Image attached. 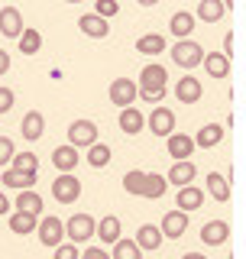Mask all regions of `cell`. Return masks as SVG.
Returning a JSON list of instances; mask_svg holds the SVG:
<instances>
[{
	"mask_svg": "<svg viewBox=\"0 0 246 259\" xmlns=\"http://www.w3.org/2000/svg\"><path fill=\"white\" fill-rule=\"evenodd\" d=\"M224 13H227L224 0H204V4H198V10H194L191 16H194V20H201V23H217Z\"/></svg>",
	"mask_w": 246,
	"mask_h": 259,
	"instance_id": "26",
	"label": "cell"
},
{
	"mask_svg": "<svg viewBox=\"0 0 246 259\" xmlns=\"http://www.w3.org/2000/svg\"><path fill=\"white\" fill-rule=\"evenodd\" d=\"M136 52L139 55H159L166 52V36H159V32H146V36L136 39Z\"/></svg>",
	"mask_w": 246,
	"mask_h": 259,
	"instance_id": "29",
	"label": "cell"
},
{
	"mask_svg": "<svg viewBox=\"0 0 246 259\" xmlns=\"http://www.w3.org/2000/svg\"><path fill=\"white\" fill-rule=\"evenodd\" d=\"M16 42H20V55H36L39 49H43V32L39 29H23Z\"/></svg>",
	"mask_w": 246,
	"mask_h": 259,
	"instance_id": "32",
	"label": "cell"
},
{
	"mask_svg": "<svg viewBox=\"0 0 246 259\" xmlns=\"http://www.w3.org/2000/svg\"><path fill=\"white\" fill-rule=\"evenodd\" d=\"M169 29H172V36L182 42V39H188L194 32V16L188 13V10H175V13H172V20H169Z\"/></svg>",
	"mask_w": 246,
	"mask_h": 259,
	"instance_id": "24",
	"label": "cell"
},
{
	"mask_svg": "<svg viewBox=\"0 0 246 259\" xmlns=\"http://www.w3.org/2000/svg\"><path fill=\"white\" fill-rule=\"evenodd\" d=\"M182 259H208V256H204V253H185Z\"/></svg>",
	"mask_w": 246,
	"mask_h": 259,
	"instance_id": "46",
	"label": "cell"
},
{
	"mask_svg": "<svg viewBox=\"0 0 246 259\" xmlns=\"http://www.w3.org/2000/svg\"><path fill=\"white\" fill-rule=\"evenodd\" d=\"M133 243L139 246V253H143V249L155 253V249H159L166 240H162V233H159V227H155V224H143V227L136 230V240H133Z\"/></svg>",
	"mask_w": 246,
	"mask_h": 259,
	"instance_id": "20",
	"label": "cell"
},
{
	"mask_svg": "<svg viewBox=\"0 0 246 259\" xmlns=\"http://www.w3.org/2000/svg\"><path fill=\"white\" fill-rule=\"evenodd\" d=\"M78 259H110V253H107V249H101V246H88Z\"/></svg>",
	"mask_w": 246,
	"mask_h": 259,
	"instance_id": "42",
	"label": "cell"
},
{
	"mask_svg": "<svg viewBox=\"0 0 246 259\" xmlns=\"http://www.w3.org/2000/svg\"><path fill=\"white\" fill-rule=\"evenodd\" d=\"M88 165L91 168H107L110 165V146L107 143H94V146H88Z\"/></svg>",
	"mask_w": 246,
	"mask_h": 259,
	"instance_id": "33",
	"label": "cell"
},
{
	"mask_svg": "<svg viewBox=\"0 0 246 259\" xmlns=\"http://www.w3.org/2000/svg\"><path fill=\"white\" fill-rule=\"evenodd\" d=\"M0 185H4V188H16V191H32L36 175H20V172H13V168H4V172H0Z\"/></svg>",
	"mask_w": 246,
	"mask_h": 259,
	"instance_id": "27",
	"label": "cell"
},
{
	"mask_svg": "<svg viewBox=\"0 0 246 259\" xmlns=\"http://www.w3.org/2000/svg\"><path fill=\"white\" fill-rule=\"evenodd\" d=\"M166 191H169V182H166V175H159V172H149V175H146L143 198H149V201H159Z\"/></svg>",
	"mask_w": 246,
	"mask_h": 259,
	"instance_id": "30",
	"label": "cell"
},
{
	"mask_svg": "<svg viewBox=\"0 0 246 259\" xmlns=\"http://www.w3.org/2000/svg\"><path fill=\"white\" fill-rule=\"evenodd\" d=\"M227 237H230V227H227V221H208L201 227V240L208 243V246H224Z\"/></svg>",
	"mask_w": 246,
	"mask_h": 259,
	"instance_id": "21",
	"label": "cell"
},
{
	"mask_svg": "<svg viewBox=\"0 0 246 259\" xmlns=\"http://www.w3.org/2000/svg\"><path fill=\"white\" fill-rule=\"evenodd\" d=\"M175 97L182 104H198L201 97H204V88H201V81L194 78V75H185V78H178L175 81Z\"/></svg>",
	"mask_w": 246,
	"mask_h": 259,
	"instance_id": "14",
	"label": "cell"
},
{
	"mask_svg": "<svg viewBox=\"0 0 246 259\" xmlns=\"http://www.w3.org/2000/svg\"><path fill=\"white\" fill-rule=\"evenodd\" d=\"M110 259H143V253H139V246H136L130 237H120L117 243H113Z\"/></svg>",
	"mask_w": 246,
	"mask_h": 259,
	"instance_id": "35",
	"label": "cell"
},
{
	"mask_svg": "<svg viewBox=\"0 0 246 259\" xmlns=\"http://www.w3.org/2000/svg\"><path fill=\"white\" fill-rule=\"evenodd\" d=\"M149 133H155V136H172L175 133V110L172 107H152V113H149Z\"/></svg>",
	"mask_w": 246,
	"mask_h": 259,
	"instance_id": "7",
	"label": "cell"
},
{
	"mask_svg": "<svg viewBox=\"0 0 246 259\" xmlns=\"http://www.w3.org/2000/svg\"><path fill=\"white\" fill-rule=\"evenodd\" d=\"M139 91H152V88H169V68L159 62H149L143 71H139Z\"/></svg>",
	"mask_w": 246,
	"mask_h": 259,
	"instance_id": "8",
	"label": "cell"
},
{
	"mask_svg": "<svg viewBox=\"0 0 246 259\" xmlns=\"http://www.w3.org/2000/svg\"><path fill=\"white\" fill-rule=\"evenodd\" d=\"M91 13H94V16H101V20H110V16H117V13H120V4H117V0H97Z\"/></svg>",
	"mask_w": 246,
	"mask_h": 259,
	"instance_id": "37",
	"label": "cell"
},
{
	"mask_svg": "<svg viewBox=\"0 0 246 259\" xmlns=\"http://www.w3.org/2000/svg\"><path fill=\"white\" fill-rule=\"evenodd\" d=\"M81 162V156H78V149H71L68 143L65 146H55L52 149V165L59 168V175H75V165Z\"/></svg>",
	"mask_w": 246,
	"mask_h": 259,
	"instance_id": "13",
	"label": "cell"
},
{
	"mask_svg": "<svg viewBox=\"0 0 246 259\" xmlns=\"http://www.w3.org/2000/svg\"><path fill=\"white\" fill-rule=\"evenodd\" d=\"M166 149L175 162H188L191 152H194V143H191L188 133H172V136H166Z\"/></svg>",
	"mask_w": 246,
	"mask_h": 259,
	"instance_id": "15",
	"label": "cell"
},
{
	"mask_svg": "<svg viewBox=\"0 0 246 259\" xmlns=\"http://www.w3.org/2000/svg\"><path fill=\"white\" fill-rule=\"evenodd\" d=\"M201 65H204V71H208L211 78H227L230 75V59H227L224 52H204Z\"/></svg>",
	"mask_w": 246,
	"mask_h": 259,
	"instance_id": "23",
	"label": "cell"
},
{
	"mask_svg": "<svg viewBox=\"0 0 246 259\" xmlns=\"http://www.w3.org/2000/svg\"><path fill=\"white\" fill-rule=\"evenodd\" d=\"M185 230H188V214H182V210H166V217L159 224L162 240H178V237H185Z\"/></svg>",
	"mask_w": 246,
	"mask_h": 259,
	"instance_id": "10",
	"label": "cell"
},
{
	"mask_svg": "<svg viewBox=\"0 0 246 259\" xmlns=\"http://www.w3.org/2000/svg\"><path fill=\"white\" fill-rule=\"evenodd\" d=\"M94 237L101 240V243H117L120 237H123V224H120V217H113V214H107V217H101L97 221V227H94Z\"/></svg>",
	"mask_w": 246,
	"mask_h": 259,
	"instance_id": "16",
	"label": "cell"
},
{
	"mask_svg": "<svg viewBox=\"0 0 246 259\" xmlns=\"http://www.w3.org/2000/svg\"><path fill=\"white\" fill-rule=\"evenodd\" d=\"M7 71H10V52H7V49H0V78H4Z\"/></svg>",
	"mask_w": 246,
	"mask_h": 259,
	"instance_id": "43",
	"label": "cell"
},
{
	"mask_svg": "<svg viewBox=\"0 0 246 259\" xmlns=\"http://www.w3.org/2000/svg\"><path fill=\"white\" fill-rule=\"evenodd\" d=\"M52 198L59 201V204H75L81 198V182L75 175H59L52 182Z\"/></svg>",
	"mask_w": 246,
	"mask_h": 259,
	"instance_id": "6",
	"label": "cell"
},
{
	"mask_svg": "<svg viewBox=\"0 0 246 259\" xmlns=\"http://www.w3.org/2000/svg\"><path fill=\"white\" fill-rule=\"evenodd\" d=\"M224 133H227V130L220 126V123H204V126L198 130V136H191V143L201 146V149H214V146L224 140Z\"/></svg>",
	"mask_w": 246,
	"mask_h": 259,
	"instance_id": "25",
	"label": "cell"
},
{
	"mask_svg": "<svg viewBox=\"0 0 246 259\" xmlns=\"http://www.w3.org/2000/svg\"><path fill=\"white\" fill-rule=\"evenodd\" d=\"M23 29H26V23H23L20 7H13V4L0 7V32H4L7 39H20Z\"/></svg>",
	"mask_w": 246,
	"mask_h": 259,
	"instance_id": "9",
	"label": "cell"
},
{
	"mask_svg": "<svg viewBox=\"0 0 246 259\" xmlns=\"http://www.w3.org/2000/svg\"><path fill=\"white\" fill-rule=\"evenodd\" d=\"M97 123L94 120H71L68 123V146L71 149H88V146L97 143Z\"/></svg>",
	"mask_w": 246,
	"mask_h": 259,
	"instance_id": "2",
	"label": "cell"
},
{
	"mask_svg": "<svg viewBox=\"0 0 246 259\" xmlns=\"http://www.w3.org/2000/svg\"><path fill=\"white\" fill-rule=\"evenodd\" d=\"M10 210V198H7V191H0V217Z\"/></svg>",
	"mask_w": 246,
	"mask_h": 259,
	"instance_id": "45",
	"label": "cell"
},
{
	"mask_svg": "<svg viewBox=\"0 0 246 259\" xmlns=\"http://www.w3.org/2000/svg\"><path fill=\"white\" fill-rule=\"evenodd\" d=\"M78 256H81V249L71 246V243H59V246L52 249V259H78Z\"/></svg>",
	"mask_w": 246,
	"mask_h": 259,
	"instance_id": "40",
	"label": "cell"
},
{
	"mask_svg": "<svg viewBox=\"0 0 246 259\" xmlns=\"http://www.w3.org/2000/svg\"><path fill=\"white\" fill-rule=\"evenodd\" d=\"M208 191H211V198L214 201H220V204H227L230 201V185H227V178L220 175V172H208Z\"/></svg>",
	"mask_w": 246,
	"mask_h": 259,
	"instance_id": "28",
	"label": "cell"
},
{
	"mask_svg": "<svg viewBox=\"0 0 246 259\" xmlns=\"http://www.w3.org/2000/svg\"><path fill=\"white\" fill-rule=\"evenodd\" d=\"M78 29L85 32L88 39H107L110 23L101 20V16H94V13H81V16H78Z\"/></svg>",
	"mask_w": 246,
	"mask_h": 259,
	"instance_id": "18",
	"label": "cell"
},
{
	"mask_svg": "<svg viewBox=\"0 0 246 259\" xmlns=\"http://www.w3.org/2000/svg\"><path fill=\"white\" fill-rule=\"evenodd\" d=\"M16 156V149H13V140L10 136H0V168H7L10 165V159Z\"/></svg>",
	"mask_w": 246,
	"mask_h": 259,
	"instance_id": "38",
	"label": "cell"
},
{
	"mask_svg": "<svg viewBox=\"0 0 246 259\" xmlns=\"http://www.w3.org/2000/svg\"><path fill=\"white\" fill-rule=\"evenodd\" d=\"M136 81H130V78H117V81H110V88H107V97H110V104L113 107H120V110H127V107H133L136 104Z\"/></svg>",
	"mask_w": 246,
	"mask_h": 259,
	"instance_id": "5",
	"label": "cell"
},
{
	"mask_svg": "<svg viewBox=\"0 0 246 259\" xmlns=\"http://www.w3.org/2000/svg\"><path fill=\"white\" fill-rule=\"evenodd\" d=\"M36 233H39V243L49 246V249H55L59 243H65V227H62V221L55 214L39 217V221H36Z\"/></svg>",
	"mask_w": 246,
	"mask_h": 259,
	"instance_id": "4",
	"label": "cell"
},
{
	"mask_svg": "<svg viewBox=\"0 0 246 259\" xmlns=\"http://www.w3.org/2000/svg\"><path fill=\"white\" fill-rule=\"evenodd\" d=\"M120 130H123L127 136L143 133V130H146V113L139 110V107H127V110H120Z\"/></svg>",
	"mask_w": 246,
	"mask_h": 259,
	"instance_id": "22",
	"label": "cell"
},
{
	"mask_svg": "<svg viewBox=\"0 0 246 259\" xmlns=\"http://www.w3.org/2000/svg\"><path fill=\"white\" fill-rule=\"evenodd\" d=\"M224 55H227V59H230V55H233V36H230V32H227V36H224Z\"/></svg>",
	"mask_w": 246,
	"mask_h": 259,
	"instance_id": "44",
	"label": "cell"
},
{
	"mask_svg": "<svg viewBox=\"0 0 246 259\" xmlns=\"http://www.w3.org/2000/svg\"><path fill=\"white\" fill-rule=\"evenodd\" d=\"M43 133H46V117L39 110H26L23 113V123H20V136L29 140V143H36Z\"/></svg>",
	"mask_w": 246,
	"mask_h": 259,
	"instance_id": "17",
	"label": "cell"
},
{
	"mask_svg": "<svg viewBox=\"0 0 246 259\" xmlns=\"http://www.w3.org/2000/svg\"><path fill=\"white\" fill-rule=\"evenodd\" d=\"M204 59V49L201 42H194V39H182V42L172 46V62L178 65V68H198Z\"/></svg>",
	"mask_w": 246,
	"mask_h": 259,
	"instance_id": "3",
	"label": "cell"
},
{
	"mask_svg": "<svg viewBox=\"0 0 246 259\" xmlns=\"http://www.w3.org/2000/svg\"><path fill=\"white\" fill-rule=\"evenodd\" d=\"M13 210H20V214H29V217H43V210H46V201H43V194L39 191H20L16 194V201H13Z\"/></svg>",
	"mask_w": 246,
	"mask_h": 259,
	"instance_id": "12",
	"label": "cell"
},
{
	"mask_svg": "<svg viewBox=\"0 0 246 259\" xmlns=\"http://www.w3.org/2000/svg\"><path fill=\"white\" fill-rule=\"evenodd\" d=\"M166 94H169V88H152V91H136L139 101H146V104H162L166 101Z\"/></svg>",
	"mask_w": 246,
	"mask_h": 259,
	"instance_id": "39",
	"label": "cell"
},
{
	"mask_svg": "<svg viewBox=\"0 0 246 259\" xmlns=\"http://www.w3.org/2000/svg\"><path fill=\"white\" fill-rule=\"evenodd\" d=\"M194 175H198V168H194V162H191V159H188V162H172L166 182H169V185H178V188H185V185H191V182H194Z\"/></svg>",
	"mask_w": 246,
	"mask_h": 259,
	"instance_id": "19",
	"label": "cell"
},
{
	"mask_svg": "<svg viewBox=\"0 0 246 259\" xmlns=\"http://www.w3.org/2000/svg\"><path fill=\"white\" fill-rule=\"evenodd\" d=\"M10 230L16 233V237H29V233H36V217L13 210V214H10Z\"/></svg>",
	"mask_w": 246,
	"mask_h": 259,
	"instance_id": "34",
	"label": "cell"
},
{
	"mask_svg": "<svg viewBox=\"0 0 246 259\" xmlns=\"http://www.w3.org/2000/svg\"><path fill=\"white\" fill-rule=\"evenodd\" d=\"M13 104H16L13 88H4V84H0V117H4L7 110H13Z\"/></svg>",
	"mask_w": 246,
	"mask_h": 259,
	"instance_id": "41",
	"label": "cell"
},
{
	"mask_svg": "<svg viewBox=\"0 0 246 259\" xmlns=\"http://www.w3.org/2000/svg\"><path fill=\"white\" fill-rule=\"evenodd\" d=\"M143 188H146V172L133 168V172L123 175V191H127V194H133V198H143Z\"/></svg>",
	"mask_w": 246,
	"mask_h": 259,
	"instance_id": "36",
	"label": "cell"
},
{
	"mask_svg": "<svg viewBox=\"0 0 246 259\" xmlns=\"http://www.w3.org/2000/svg\"><path fill=\"white\" fill-rule=\"evenodd\" d=\"M7 168H13V172H20V175H39V159L32 156V152H20V156L10 159Z\"/></svg>",
	"mask_w": 246,
	"mask_h": 259,
	"instance_id": "31",
	"label": "cell"
},
{
	"mask_svg": "<svg viewBox=\"0 0 246 259\" xmlns=\"http://www.w3.org/2000/svg\"><path fill=\"white\" fill-rule=\"evenodd\" d=\"M62 227H65V243H71V246H78V243H88L94 237V227H97V221L91 214H71L68 221H62Z\"/></svg>",
	"mask_w": 246,
	"mask_h": 259,
	"instance_id": "1",
	"label": "cell"
},
{
	"mask_svg": "<svg viewBox=\"0 0 246 259\" xmlns=\"http://www.w3.org/2000/svg\"><path fill=\"white\" fill-rule=\"evenodd\" d=\"M175 207L182 210V214L201 210V207H204V191L198 188V185H185V188H178V194H175Z\"/></svg>",
	"mask_w": 246,
	"mask_h": 259,
	"instance_id": "11",
	"label": "cell"
}]
</instances>
